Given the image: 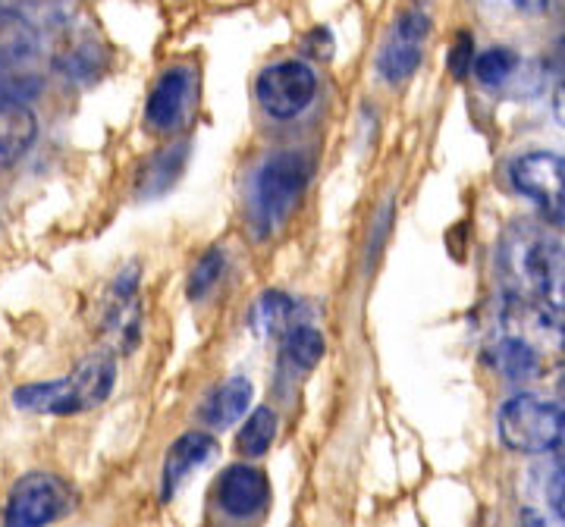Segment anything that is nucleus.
Returning a JSON list of instances; mask_svg holds the SVG:
<instances>
[{
    "mask_svg": "<svg viewBox=\"0 0 565 527\" xmlns=\"http://www.w3.org/2000/svg\"><path fill=\"white\" fill-rule=\"evenodd\" d=\"M214 452H217V443H214L211 433H202V430L182 433L180 440L167 449V455H163L161 499H170V496L182 487V481H185L195 467H202Z\"/></svg>",
    "mask_w": 565,
    "mask_h": 527,
    "instance_id": "obj_11",
    "label": "nucleus"
},
{
    "mask_svg": "<svg viewBox=\"0 0 565 527\" xmlns=\"http://www.w3.org/2000/svg\"><path fill=\"white\" fill-rule=\"evenodd\" d=\"M500 437L512 452L522 455H546L565 452V396L563 399H541V396H512L500 408Z\"/></svg>",
    "mask_w": 565,
    "mask_h": 527,
    "instance_id": "obj_3",
    "label": "nucleus"
},
{
    "mask_svg": "<svg viewBox=\"0 0 565 527\" xmlns=\"http://www.w3.org/2000/svg\"><path fill=\"white\" fill-rule=\"evenodd\" d=\"M471 69H475V76L484 82V85L497 88V85H505V82L515 76L519 57L509 47H490V51H484L478 61L471 63Z\"/></svg>",
    "mask_w": 565,
    "mask_h": 527,
    "instance_id": "obj_18",
    "label": "nucleus"
},
{
    "mask_svg": "<svg viewBox=\"0 0 565 527\" xmlns=\"http://www.w3.org/2000/svg\"><path fill=\"white\" fill-rule=\"evenodd\" d=\"M217 503L230 518H255L270 503V481L262 467L230 465L217 481Z\"/></svg>",
    "mask_w": 565,
    "mask_h": 527,
    "instance_id": "obj_10",
    "label": "nucleus"
},
{
    "mask_svg": "<svg viewBox=\"0 0 565 527\" xmlns=\"http://www.w3.org/2000/svg\"><path fill=\"white\" fill-rule=\"evenodd\" d=\"M252 402V380L248 377H230L221 384L202 408V418L207 427H230L236 424L245 415V408Z\"/></svg>",
    "mask_w": 565,
    "mask_h": 527,
    "instance_id": "obj_13",
    "label": "nucleus"
},
{
    "mask_svg": "<svg viewBox=\"0 0 565 527\" xmlns=\"http://www.w3.org/2000/svg\"><path fill=\"white\" fill-rule=\"evenodd\" d=\"M522 527H565V515L556 512L553 506L546 508V512H541V508H525L522 512Z\"/></svg>",
    "mask_w": 565,
    "mask_h": 527,
    "instance_id": "obj_20",
    "label": "nucleus"
},
{
    "mask_svg": "<svg viewBox=\"0 0 565 527\" xmlns=\"http://www.w3.org/2000/svg\"><path fill=\"white\" fill-rule=\"evenodd\" d=\"M274 437H277V415L270 408H255L236 437V447L245 459H262L274 443Z\"/></svg>",
    "mask_w": 565,
    "mask_h": 527,
    "instance_id": "obj_16",
    "label": "nucleus"
},
{
    "mask_svg": "<svg viewBox=\"0 0 565 527\" xmlns=\"http://www.w3.org/2000/svg\"><path fill=\"white\" fill-rule=\"evenodd\" d=\"M308 180H311V163L292 151L274 154L258 166L252 180V207L264 233L277 229L296 211V204L308 189Z\"/></svg>",
    "mask_w": 565,
    "mask_h": 527,
    "instance_id": "obj_4",
    "label": "nucleus"
},
{
    "mask_svg": "<svg viewBox=\"0 0 565 527\" xmlns=\"http://www.w3.org/2000/svg\"><path fill=\"white\" fill-rule=\"evenodd\" d=\"M509 180L527 202L541 207L550 224L565 226V158L553 151H531L515 158Z\"/></svg>",
    "mask_w": 565,
    "mask_h": 527,
    "instance_id": "obj_6",
    "label": "nucleus"
},
{
    "mask_svg": "<svg viewBox=\"0 0 565 527\" xmlns=\"http://www.w3.org/2000/svg\"><path fill=\"white\" fill-rule=\"evenodd\" d=\"M553 114H556V120L565 126V82L556 88V95H553Z\"/></svg>",
    "mask_w": 565,
    "mask_h": 527,
    "instance_id": "obj_24",
    "label": "nucleus"
},
{
    "mask_svg": "<svg viewBox=\"0 0 565 527\" xmlns=\"http://www.w3.org/2000/svg\"><path fill=\"white\" fill-rule=\"evenodd\" d=\"M318 95V76L302 61H280L262 69L255 82V98L277 120L299 117Z\"/></svg>",
    "mask_w": 565,
    "mask_h": 527,
    "instance_id": "obj_7",
    "label": "nucleus"
},
{
    "mask_svg": "<svg viewBox=\"0 0 565 527\" xmlns=\"http://www.w3.org/2000/svg\"><path fill=\"white\" fill-rule=\"evenodd\" d=\"M282 355L296 367H315L323 358V336L315 326H292L282 340Z\"/></svg>",
    "mask_w": 565,
    "mask_h": 527,
    "instance_id": "obj_17",
    "label": "nucleus"
},
{
    "mask_svg": "<svg viewBox=\"0 0 565 527\" xmlns=\"http://www.w3.org/2000/svg\"><path fill=\"white\" fill-rule=\"evenodd\" d=\"M550 503L556 512H563L565 515V467L556 471V477H553V484H550Z\"/></svg>",
    "mask_w": 565,
    "mask_h": 527,
    "instance_id": "obj_22",
    "label": "nucleus"
},
{
    "mask_svg": "<svg viewBox=\"0 0 565 527\" xmlns=\"http://www.w3.org/2000/svg\"><path fill=\"white\" fill-rule=\"evenodd\" d=\"M471 69V39L462 35L459 44H456V51H452V73L456 76H465Z\"/></svg>",
    "mask_w": 565,
    "mask_h": 527,
    "instance_id": "obj_21",
    "label": "nucleus"
},
{
    "mask_svg": "<svg viewBox=\"0 0 565 527\" xmlns=\"http://www.w3.org/2000/svg\"><path fill=\"white\" fill-rule=\"evenodd\" d=\"M519 299L544 311L565 330V245L544 236H525L509 255Z\"/></svg>",
    "mask_w": 565,
    "mask_h": 527,
    "instance_id": "obj_2",
    "label": "nucleus"
},
{
    "mask_svg": "<svg viewBox=\"0 0 565 527\" xmlns=\"http://www.w3.org/2000/svg\"><path fill=\"white\" fill-rule=\"evenodd\" d=\"M39 139L35 114L17 98H0V163L20 161Z\"/></svg>",
    "mask_w": 565,
    "mask_h": 527,
    "instance_id": "obj_12",
    "label": "nucleus"
},
{
    "mask_svg": "<svg viewBox=\"0 0 565 527\" xmlns=\"http://www.w3.org/2000/svg\"><path fill=\"white\" fill-rule=\"evenodd\" d=\"M430 22L422 10H408L399 20L393 22L384 47L377 54V73L386 82H405L424 57V41H427Z\"/></svg>",
    "mask_w": 565,
    "mask_h": 527,
    "instance_id": "obj_9",
    "label": "nucleus"
},
{
    "mask_svg": "<svg viewBox=\"0 0 565 527\" xmlns=\"http://www.w3.org/2000/svg\"><path fill=\"white\" fill-rule=\"evenodd\" d=\"M182 163H185V144L167 148L161 154H154L151 161L141 166L139 192L141 195H158L163 189H170L173 180L180 176Z\"/></svg>",
    "mask_w": 565,
    "mask_h": 527,
    "instance_id": "obj_15",
    "label": "nucleus"
},
{
    "mask_svg": "<svg viewBox=\"0 0 565 527\" xmlns=\"http://www.w3.org/2000/svg\"><path fill=\"white\" fill-rule=\"evenodd\" d=\"M195 98H199V73L189 63H177L163 69L161 79L154 82L145 104V122L158 132H177L192 117Z\"/></svg>",
    "mask_w": 565,
    "mask_h": 527,
    "instance_id": "obj_8",
    "label": "nucleus"
},
{
    "mask_svg": "<svg viewBox=\"0 0 565 527\" xmlns=\"http://www.w3.org/2000/svg\"><path fill=\"white\" fill-rule=\"evenodd\" d=\"M76 490L57 474L32 471L22 474L13 484L7 506H3V527H47L66 518L76 508Z\"/></svg>",
    "mask_w": 565,
    "mask_h": 527,
    "instance_id": "obj_5",
    "label": "nucleus"
},
{
    "mask_svg": "<svg viewBox=\"0 0 565 527\" xmlns=\"http://www.w3.org/2000/svg\"><path fill=\"white\" fill-rule=\"evenodd\" d=\"M223 264H226V258H223L221 248H211L207 255L199 258V264L192 267V277H189V299L192 302H202L204 295L221 283Z\"/></svg>",
    "mask_w": 565,
    "mask_h": 527,
    "instance_id": "obj_19",
    "label": "nucleus"
},
{
    "mask_svg": "<svg viewBox=\"0 0 565 527\" xmlns=\"http://www.w3.org/2000/svg\"><path fill=\"white\" fill-rule=\"evenodd\" d=\"M563 396H565V380H563Z\"/></svg>",
    "mask_w": 565,
    "mask_h": 527,
    "instance_id": "obj_25",
    "label": "nucleus"
},
{
    "mask_svg": "<svg viewBox=\"0 0 565 527\" xmlns=\"http://www.w3.org/2000/svg\"><path fill=\"white\" fill-rule=\"evenodd\" d=\"M296 304L282 292H264L258 302L252 304V326L262 336H286L292 330Z\"/></svg>",
    "mask_w": 565,
    "mask_h": 527,
    "instance_id": "obj_14",
    "label": "nucleus"
},
{
    "mask_svg": "<svg viewBox=\"0 0 565 527\" xmlns=\"http://www.w3.org/2000/svg\"><path fill=\"white\" fill-rule=\"evenodd\" d=\"M117 380V362L110 355H88L66 377L25 384L13 389V402L32 415H82L98 408Z\"/></svg>",
    "mask_w": 565,
    "mask_h": 527,
    "instance_id": "obj_1",
    "label": "nucleus"
},
{
    "mask_svg": "<svg viewBox=\"0 0 565 527\" xmlns=\"http://www.w3.org/2000/svg\"><path fill=\"white\" fill-rule=\"evenodd\" d=\"M515 13H522V17H537V13H544L546 3L550 0H505Z\"/></svg>",
    "mask_w": 565,
    "mask_h": 527,
    "instance_id": "obj_23",
    "label": "nucleus"
}]
</instances>
